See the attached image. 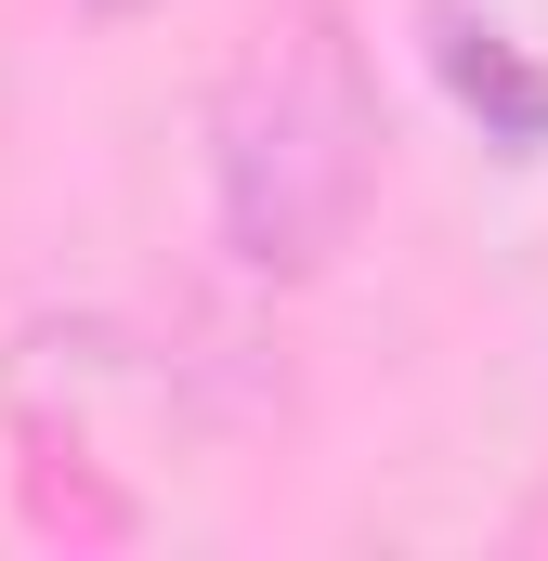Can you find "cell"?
Segmentation results:
<instances>
[{"label":"cell","mask_w":548,"mask_h":561,"mask_svg":"<svg viewBox=\"0 0 548 561\" xmlns=\"http://www.w3.org/2000/svg\"><path fill=\"white\" fill-rule=\"evenodd\" d=\"M379 196V66L340 0H287L209 92V236L262 287H313Z\"/></svg>","instance_id":"6da1fadb"},{"label":"cell","mask_w":548,"mask_h":561,"mask_svg":"<svg viewBox=\"0 0 548 561\" xmlns=\"http://www.w3.org/2000/svg\"><path fill=\"white\" fill-rule=\"evenodd\" d=\"M418 26H431V79L457 92V118L496 144V157H548V66L536 53L496 13H470V0H431Z\"/></svg>","instance_id":"7a4b0ae2"},{"label":"cell","mask_w":548,"mask_h":561,"mask_svg":"<svg viewBox=\"0 0 548 561\" xmlns=\"http://www.w3.org/2000/svg\"><path fill=\"white\" fill-rule=\"evenodd\" d=\"M92 26H132V13H170V0H79Z\"/></svg>","instance_id":"3957f363"}]
</instances>
